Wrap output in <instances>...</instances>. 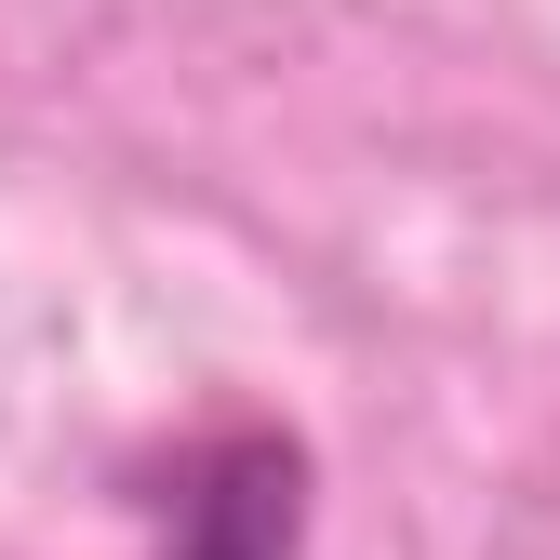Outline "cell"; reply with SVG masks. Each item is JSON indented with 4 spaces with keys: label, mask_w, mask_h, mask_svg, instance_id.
I'll return each instance as SVG.
<instances>
[{
    "label": "cell",
    "mask_w": 560,
    "mask_h": 560,
    "mask_svg": "<svg viewBox=\"0 0 560 560\" xmlns=\"http://www.w3.org/2000/svg\"><path fill=\"white\" fill-rule=\"evenodd\" d=\"M161 560H307V441L214 428L161 467Z\"/></svg>",
    "instance_id": "1"
}]
</instances>
